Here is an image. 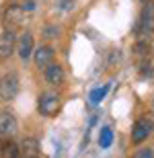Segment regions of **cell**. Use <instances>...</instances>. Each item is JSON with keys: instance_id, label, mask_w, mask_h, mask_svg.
<instances>
[{"instance_id": "16", "label": "cell", "mask_w": 154, "mask_h": 158, "mask_svg": "<svg viewBox=\"0 0 154 158\" xmlns=\"http://www.w3.org/2000/svg\"><path fill=\"white\" fill-rule=\"evenodd\" d=\"M131 158H154V152L150 150V148H140Z\"/></svg>"}, {"instance_id": "5", "label": "cell", "mask_w": 154, "mask_h": 158, "mask_svg": "<svg viewBox=\"0 0 154 158\" xmlns=\"http://www.w3.org/2000/svg\"><path fill=\"white\" fill-rule=\"evenodd\" d=\"M19 94V76L15 72H8L0 78V99L10 101Z\"/></svg>"}, {"instance_id": "13", "label": "cell", "mask_w": 154, "mask_h": 158, "mask_svg": "<svg viewBox=\"0 0 154 158\" xmlns=\"http://www.w3.org/2000/svg\"><path fill=\"white\" fill-rule=\"evenodd\" d=\"M109 88H111V84H105V86H101V88H95V90L90 93V103H93V105L101 103V99L109 93Z\"/></svg>"}, {"instance_id": "17", "label": "cell", "mask_w": 154, "mask_h": 158, "mask_svg": "<svg viewBox=\"0 0 154 158\" xmlns=\"http://www.w3.org/2000/svg\"><path fill=\"white\" fill-rule=\"evenodd\" d=\"M60 6H64V8H70L72 4H74V0H56Z\"/></svg>"}, {"instance_id": "11", "label": "cell", "mask_w": 154, "mask_h": 158, "mask_svg": "<svg viewBox=\"0 0 154 158\" xmlns=\"http://www.w3.org/2000/svg\"><path fill=\"white\" fill-rule=\"evenodd\" d=\"M45 80L52 86H60L64 82V68L56 62H52L49 66H45Z\"/></svg>"}, {"instance_id": "15", "label": "cell", "mask_w": 154, "mask_h": 158, "mask_svg": "<svg viewBox=\"0 0 154 158\" xmlns=\"http://www.w3.org/2000/svg\"><path fill=\"white\" fill-rule=\"evenodd\" d=\"M60 33H62V31H60L58 25H45V27H43V31H41V35L45 37V39H58Z\"/></svg>"}, {"instance_id": "12", "label": "cell", "mask_w": 154, "mask_h": 158, "mask_svg": "<svg viewBox=\"0 0 154 158\" xmlns=\"http://www.w3.org/2000/svg\"><path fill=\"white\" fill-rule=\"evenodd\" d=\"M0 154H2V158H21V150H19V146L12 140H4L2 142Z\"/></svg>"}, {"instance_id": "14", "label": "cell", "mask_w": 154, "mask_h": 158, "mask_svg": "<svg viewBox=\"0 0 154 158\" xmlns=\"http://www.w3.org/2000/svg\"><path fill=\"white\" fill-rule=\"evenodd\" d=\"M113 142V129L107 125V127L101 129V140H99V144H101V148H109Z\"/></svg>"}, {"instance_id": "3", "label": "cell", "mask_w": 154, "mask_h": 158, "mask_svg": "<svg viewBox=\"0 0 154 158\" xmlns=\"http://www.w3.org/2000/svg\"><path fill=\"white\" fill-rule=\"evenodd\" d=\"M25 21V8L19 4H10L6 6L4 12H2V25H4V31H17Z\"/></svg>"}, {"instance_id": "18", "label": "cell", "mask_w": 154, "mask_h": 158, "mask_svg": "<svg viewBox=\"0 0 154 158\" xmlns=\"http://www.w3.org/2000/svg\"><path fill=\"white\" fill-rule=\"evenodd\" d=\"M152 111H154V99H152Z\"/></svg>"}, {"instance_id": "6", "label": "cell", "mask_w": 154, "mask_h": 158, "mask_svg": "<svg viewBox=\"0 0 154 158\" xmlns=\"http://www.w3.org/2000/svg\"><path fill=\"white\" fill-rule=\"evenodd\" d=\"M19 131V123L15 119L10 111H2L0 113V142L4 140H12Z\"/></svg>"}, {"instance_id": "1", "label": "cell", "mask_w": 154, "mask_h": 158, "mask_svg": "<svg viewBox=\"0 0 154 158\" xmlns=\"http://www.w3.org/2000/svg\"><path fill=\"white\" fill-rule=\"evenodd\" d=\"M154 35V0H146L138 23V41L148 43Z\"/></svg>"}, {"instance_id": "4", "label": "cell", "mask_w": 154, "mask_h": 158, "mask_svg": "<svg viewBox=\"0 0 154 158\" xmlns=\"http://www.w3.org/2000/svg\"><path fill=\"white\" fill-rule=\"evenodd\" d=\"M152 131H154V121L150 117L138 119V121L134 123V127H131V142H134L136 146H140V144H144V142L150 138Z\"/></svg>"}, {"instance_id": "10", "label": "cell", "mask_w": 154, "mask_h": 158, "mask_svg": "<svg viewBox=\"0 0 154 158\" xmlns=\"http://www.w3.org/2000/svg\"><path fill=\"white\" fill-rule=\"evenodd\" d=\"M33 60H35V66H39V68L49 66L53 62V47L41 43L37 49H33Z\"/></svg>"}, {"instance_id": "2", "label": "cell", "mask_w": 154, "mask_h": 158, "mask_svg": "<svg viewBox=\"0 0 154 158\" xmlns=\"http://www.w3.org/2000/svg\"><path fill=\"white\" fill-rule=\"evenodd\" d=\"M62 109V99H60L58 93L48 90V93H41L39 99H37V111L43 117H56Z\"/></svg>"}, {"instance_id": "7", "label": "cell", "mask_w": 154, "mask_h": 158, "mask_svg": "<svg viewBox=\"0 0 154 158\" xmlns=\"http://www.w3.org/2000/svg\"><path fill=\"white\" fill-rule=\"evenodd\" d=\"M17 52V31H4L0 35V60L4 62Z\"/></svg>"}, {"instance_id": "8", "label": "cell", "mask_w": 154, "mask_h": 158, "mask_svg": "<svg viewBox=\"0 0 154 158\" xmlns=\"http://www.w3.org/2000/svg\"><path fill=\"white\" fill-rule=\"evenodd\" d=\"M33 49H35V41L29 31H25L21 37H17V53L21 56V60H29L33 56Z\"/></svg>"}, {"instance_id": "9", "label": "cell", "mask_w": 154, "mask_h": 158, "mask_svg": "<svg viewBox=\"0 0 154 158\" xmlns=\"http://www.w3.org/2000/svg\"><path fill=\"white\" fill-rule=\"evenodd\" d=\"M19 150H21V158H39V154H41V150H39V142H37V138H33V135L23 138Z\"/></svg>"}]
</instances>
